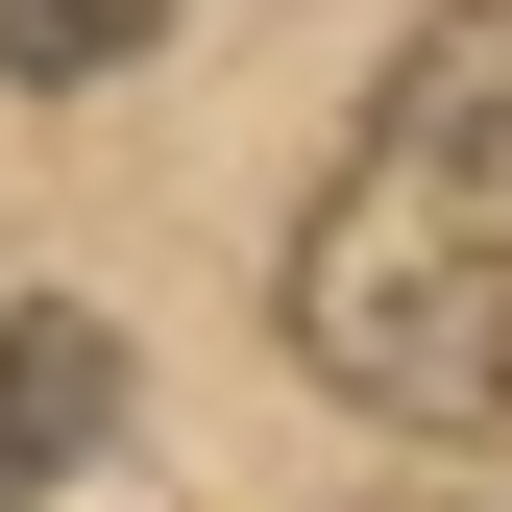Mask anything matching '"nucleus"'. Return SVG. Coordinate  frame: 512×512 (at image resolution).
I'll return each instance as SVG.
<instances>
[{"label": "nucleus", "mask_w": 512, "mask_h": 512, "mask_svg": "<svg viewBox=\"0 0 512 512\" xmlns=\"http://www.w3.org/2000/svg\"><path fill=\"white\" fill-rule=\"evenodd\" d=\"M366 147L439 171L464 220H512V0H439V25L391 49V98H366Z\"/></svg>", "instance_id": "f03ea898"}, {"label": "nucleus", "mask_w": 512, "mask_h": 512, "mask_svg": "<svg viewBox=\"0 0 512 512\" xmlns=\"http://www.w3.org/2000/svg\"><path fill=\"white\" fill-rule=\"evenodd\" d=\"M98 415H122V317L25 293V317H0V512H25V488H74V464H98Z\"/></svg>", "instance_id": "7ed1b4c3"}, {"label": "nucleus", "mask_w": 512, "mask_h": 512, "mask_svg": "<svg viewBox=\"0 0 512 512\" xmlns=\"http://www.w3.org/2000/svg\"><path fill=\"white\" fill-rule=\"evenodd\" d=\"M171 0H0V74H122Z\"/></svg>", "instance_id": "20e7f679"}, {"label": "nucleus", "mask_w": 512, "mask_h": 512, "mask_svg": "<svg viewBox=\"0 0 512 512\" xmlns=\"http://www.w3.org/2000/svg\"><path fill=\"white\" fill-rule=\"evenodd\" d=\"M293 366L391 439H512V220L342 147V196L293 220Z\"/></svg>", "instance_id": "f257e3e1"}]
</instances>
